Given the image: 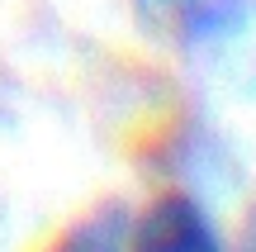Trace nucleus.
Listing matches in <instances>:
<instances>
[{
  "label": "nucleus",
  "instance_id": "obj_1",
  "mask_svg": "<svg viewBox=\"0 0 256 252\" xmlns=\"http://www.w3.org/2000/svg\"><path fill=\"white\" fill-rule=\"evenodd\" d=\"M124 252H228L209 205L190 190H162L142 214H128Z\"/></svg>",
  "mask_w": 256,
  "mask_h": 252
},
{
  "label": "nucleus",
  "instance_id": "obj_2",
  "mask_svg": "<svg viewBox=\"0 0 256 252\" xmlns=\"http://www.w3.org/2000/svg\"><path fill=\"white\" fill-rule=\"evenodd\" d=\"M124 233H128V209L100 205L81 214L76 224H66L43 252H124Z\"/></svg>",
  "mask_w": 256,
  "mask_h": 252
},
{
  "label": "nucleus",
  "instance_id": "obj_3",
  "mask_svg": "<svg viewBox=\"0 0 256 252\" xmlns=\"http://www.w3.org/2000/svg\"><path fill=\"white\" fill-rule=\"evenodd\" d=\"M228 252H256V209L242 219V233H238V243H232Z\"/></svg>",
  "mask_w": 256,
  "mask_h": 252
}]
</instances>
